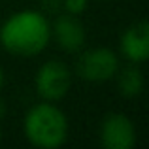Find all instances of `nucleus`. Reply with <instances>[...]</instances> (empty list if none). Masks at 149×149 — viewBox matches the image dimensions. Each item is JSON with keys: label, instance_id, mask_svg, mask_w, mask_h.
I'll list each match as a JSON object with an SVG mask.
<instances>
[{"label": "nucleus", "instance_id": "obj_4", "mask_svg": "<svg viewBox=\"0 0 149 149\" xmlns=\"http://www.w3.org/2000/svg\"><path fill=\"white\" fill-rule=\"evenodd\" d=\"M119 68V55L109 47H83L76 61V74L91 83H104L113 79Z\"/></svg>", "mask_w": 149, "mask_h": 149}, {"label": "nucleus", "instance_id": "obj_7", "mask_svg": "<svg viewBox=\"0 0 149 149\" xmlns=\"http://www.w3.org/2000/svg\"><path fill=\"white\" fill-rule=\"evenodd\" d=\"M121 55L130 64H142L149 58V25L147 21H136L125 29L119 42Z\"/></svg>", "mask_w": 149, "mask_h": 149}, {"label": "nucleus", "instance_id": "obj_8", "mask_svg": "<svg viewBox=\"0 0 149 149\" xmlns=\"http://www.w3.org/2000/svg\"><path fill=\"white\" fill-rule=\"evenodd\" d=\"M113 79H117V89L127 98L138 96L143 89V76L140 72L138 64H130L127 68H119V72L115 74Z\"/></svg>", "mask_w": 149, "mask_h": 149}, {"label": "nucleus", "instance_id": "obj_2", "mask_svg": "<svg viewBox=\"0 0 149 149\" xmlns=\"http://www.w3.org/2000/svg\"><path fill=\"white\" fill-rule=\"evenodd\" d=\"M70 123L57 102L40 100L30 106L23 117V134L26 142L38 149H58L66 143Z\"/></svg>", "mask_w": 149, "mask_h": 149}, {"label": "nucleus", "instance_id": "obj_10", "mask_svg": "<svg viewBox=\"0 0 149 149\" xmlns=\"http://www.w3.org/2000/svg\"><path fill=\"white\" fill-rule=\"evenodd\" d=\"M2 85H4V72H2V68H0V89H2Z\"/></svg>", "mask_w": 149, "mask_h": 149}, {"label": "nucleus", "instance_id": "obj_11", "mask_svg": "<svg viewBox=\"0 0 149 149\" xmlns=\"http://www.w3.org/2000/svg\"><path fill=\"white\" fill-rule=\"evenodd\" d=\"M0 142H2V127H0Z\"/></svg>", "mask_w": 149, "mask_h": 149}, {"label": "nucleus", "instance_id": "obj_5", "mask_svg": "<svg viewBox=\"0 0 149 149\" xmlns=\"http://www.w3.org/2000/svg\"><path fill=\"white\" fill-rule=\"evenodd\" d=\"M100 146L106 149H132L136 146V125L127 113L111 111L98 128Z\"/></svg>", "mask_w": 149, "mask_h": 149}, {"label": "nucleus", "instance_id": "obj_6", "mask_svg": "<svg viewBox=\"0 0 149 149\" xmlns=\"http://www.w3.org/2000/svg\"><path fill=\"white\" fill-rule=\"evenodd\" d=\"M51 40L57 42V45L66 53H79L87 42V32L83 23L79 21V15L66 11L57 13L51 23Z\"/></svg>", "mask_w": 149, "mask_h": 149}, {"label": "nucleus", "instance_id": "obj_3", "mask_svg": "<svg viewBox=\"0 0 149 149\" xmlns=\"http://www.w3.org/2000/svg\"><path fill=\"white\" fill-rule=\"evenodd\" d=\"M74 74L70 66L62 61L51 58L40 64L34 76V89L40 100L61 102L72 89Z\"/></svg>", "mask_w": 149, "mask_h": 149}, {"label": "nucleus", "instance_id": "obj_1", "mask_svg": "<svg viewBox=\"0 0 149 149\" xmlns=\"http://www.w3.org/2000/svg\"><path fill=\"white\" fill-rule=\"evenodd\" d=\"M49 42L51 21L42 10H19L0 25V45L13 57H36Z\"/></svg>", "mask_w": 149, "mask_h": 149}, {"label": "nucleus", "instance_id": "obj_9", "mask_svg": "<svg viewBox=\"0 0 149 149\" xmlns=\"http://www.w3.org/2000/svg\"><path fill=\"white\" fill-rule=\"evenodd\" d=\"M87 6H89V0H62V11L72 15L85 13Z\"/></svg>", "mask_w": 149, "mask_h": 149}]
</instances>
